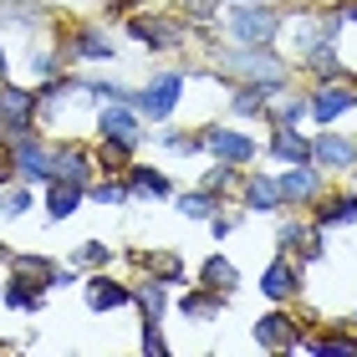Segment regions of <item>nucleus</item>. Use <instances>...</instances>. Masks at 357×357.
Masks as SVG:
<instances>
[{
  "label": "nucleus",
  "mask_w": 357,
  "mask_h": 357,
  "mask_svg": "<svg viewBox=\"0 0 357 357\" xmlns=\"http://www.w3.org/2000/svg\"><path fill=\"white\" fill-rule=\"evenodd\" d=\"M225 82H286V61L271 46H240V52H220Z\"/></svg>",
  "instance_id": "1"
},
{
  "label": "nucleus",
  "mask_w": 357,
  "mask_h": 357,
  "mask_svg": "<svg viewBox=\"0 0 357 357\" xmlns=\"http://www.w3.org/2000/svg\"><path fill=\"white\" fill-rule=\"evenodd\" d=\"M225 31H230L240 46H271L275 31H281V10L266 6V0H240V6H230V15H225Z\"/></svg>",
  "instance_id": "2"
},
{
  "label": "nucleus",
  "mask_w": 357,
  "mask_h": 357,
  "mask_svg": "<svg viewBox=\"0 0 357 357\" xmlns=\"http://www.w3.org/2000/svg\"><path fill=\"white\" fill-rule=\"evenodd\" d=\"M178 92H184V77L178 72H158L149 87L133 92V107L143 112V118H169V112L178 107Z\"/></svg>",
  "instance_id": "3"
},
{
  "label": "nucleus",
  "mask_w": 357,
  "mask_h": 357,
  "mask_svg": "<svg viewBox=\"0 0 357 357\" xmlns=\"http://www.w3.org/2000/svg\"><path fill=\"white\" fill-rule=\"evenodd\" d=\"M6 149H10V164H15V174H21V178H36V184L52 178V149L36 143V133H15Z\"/></svg>",
  "instance_id": "4"
},
{
  "label": "nucleus",
  "mask_w": 357,
  "mask_h": 357,
  "mask_svg": "<svg viewBox=\"0 0 357 357\" xmlns=\"http://www.w3.org/2000/svg\"><path fill=\"white\" fill-rule=\"evenodd\" d=\"M31 123H36V92L0 82V128L15 138V133H31Z\"/></svg>",
  "instance_id": "5"
},
{
  "label": "nucleus",
  "mask_w": 357,
  "mask_h": 357,
  "mask_svg": "<svg viewBox=\"0 0 357 357\" xmlns=\"http://www.w3.org/2000/svg\"><path fill=\"white\" fill-rule=\"evenodd\" d=\"M97 138H118V143H143V123H138V107L133 102H107L97 112Z\"/></svg>",
  "instance_id": "6"
},
{
  "label": "nucleus",
  "mask_w": 357,
  "mask_h": 357,
  "mask_svg": "<svg viewBox=\"0 0 357 357\" xmlns=\"http://www.w3.org/2000/svg\"><path fill=\"white\" fill-rule=\"evenodd\" d=\"M199 138H204V149L215 153L220 164H250V158H255V143H250L245 133H235V128H220V123H209Z\"/></svg>",
  "instance_id": "7"
},
{
  "label": "nucleus",
  "mask_w": 357,
  "mask_h": 357,
  "mask_svg": "<svg viewBox=\"0 0 357 357\" xmlns=\"http://www.w3.org/2000/svg\"><path fill=\"white\" fill-rule=\"evenodd\" d=\"M128 31H133L143 46H153V52H174V46H184V26L169 21V15H133Z\"/></svg>",
  "instance_id": "8"
},
{
  "label": "nucleus",
  "mask_w": 357,
  "mask_h": 357,
  "mask_svg": "<svg viewBox=\"0 0 357 357\" xmlns=\"http://www.w3.org/2000/svg\"><path fill=\"white\" fill-rule=\"evenodd\" d=\"M275 184H281V199L286 204H317L321 199V174L312 164H291Z\"/></svg>",
  "instance_id": "9"
},
{
  "label": "nucleus",
  "mask_w": 357,
  "mask_h": 357,
  "mask_svg": "<svg viewBox=\"0 0 357 357\" xmlns=\"http://www.w3.org/2000/svg\"><path fill=\"white\" fill-rule=\"evenodd\" d=\"M312 164H321V169H352L357 164V138H347V133H321V138H312Z\"/></svg>",
  "instance_id": "10"
},
{
  "label": "nucleus",
  "mask_w": 357,
  "mask_h": 357,
  "mask_svg": "<svg viewBox=\"0 0 357 357\" xmlns=\"http://www.w3.org/2000/svg\"><path fill=\"white\" fill-rule=\"evenodd\" d=\"M352 107H357V87L337 82V77H332V82H321V92L312 97V118H317V123H337V118L352 112Z\"/></svg>",
  "instance_id": "11"
},
{
  "label": "nucleus",
  "mask_w": 357,
  "mask_h": 357,
  "mask_svg": "<svg viewBox=\"0 0 357 357\" xmlns=\"http://www.w3.org/2000/svg\"><path fill=\"white\" fill-rule=\"evenodd\" d=\"M255 342H261V347H286V352H296V347H301V327H296L286 312H271V317L255 321Z\"/></svg>",
  "instance_id": "12"
},
{
  "label": "nucleus",
  "mask_w": 357,
  "mask_h": 357,
  "mask_svg": "<svg viewBox=\"0 0 357 357\" xmlns=\"http://www.w3.org/2000/svg\"><path fill=\"white\" fill-rule=\"evenodd\" d=\"M52 178H67V184H92V158L77 143H61L52 149Z\"/></svg>",
  "instance_id": "13"
},
{
  "label": "nucleus",
  "mask_w": 357,
  "mask_h": 357,
  "mask_svg": "<svg viewBox=\"0 0 357 357\" xmlns=\"http://www.w3.org/2000/svg\"><path fill=\"white\" fill-rule=\"evenodd\" d=\"M261 291H266L271 301H291V296L301 291V271L291 266L286 255H275V261L266 266V275H261Z\"/></svg>",
  "instance_id": "14"
},
{
  "label": "nucleus",
  "mask_w": 357,
  "mask_h": 357,
  "mask_svg": "<svg viewBox=\"0 0 357 357\" xmlns=\"http://www.w3.org/2000/svg\"><path fill=\"white\" fill-rule=\"evenodd\" d=\"M82 296H87V306H92V312H118V306H128V301H133V291H128V286H118L112 275H92V281L82 286Z\"/></svg>",
  "instance_id": "15"
},
{
  "label": "nucleus",
  "mask_w": 357,
  "mask_h": 357,
  "mask_svg": "<svg viewBox=\"0 0 357 357\" xmlns=\"http://www.w3.org/2000/svg\"><path fill=\"white\" fill-rule=\"evenodd\" d=\"M271 158H281V164H312V138H301V128H281L275 123Z\"/></svg>",
  "instance_id": "16"
},
{
  "label": "nucleus",
  "mask_w": 357,
  "mask_h": 357,
  "mask_svg": "<svg viewBox=\"0 0 357 357\" xmlns=\"http://www.w3.org/2000/svg\"><path fill=\"white\" fill-rule=\"evenodd\" d=\"M87 199V184H67V178H46V215L52 220H67L77 215V204Z\"/></svg>",
  "instance_id": "17"
},
{
  "label": "nucleus",
  "mask_w": 357,
  "mask_h": 357,
  "mask_svg": "<svg viewBox=\"0 0 357 357\" xmlns=\"http://www.w3.org/2000/svg\"><path fill=\"white\" fill-rule=\"evenodd\" d=\"M41 291H46L41 281L10 271V281H6V306H10V312H36V306H41Z\"/></svg>",
  "instance_id": "18"
},
{
  "label": "nucleus",
  "mask_w": 357,
  "mask_h": 357,
  "mask_svg": "<svg viewBox=\"0 0 357 357\" xmlns=\"http://www.w3.org/2000/svg\"><path fill=\"white\" fill-rule=\"evenodd\" d=\"M286 199H281V184H275V178H245V209L250 215H271V209H281Z\"/></svg>",
  "instance_id": "19"
},
{
  "label": "nucleus",
  "mask_w": 357,
  "mask_h": 357,
  "mask_svg": "<svg viewBox=\"0 0 357 357\" xmlns=\"http://www.w3.org/2000/svg\"><path fill=\"white\" fill-rule=\"evenodd\" d=\"M133 301L143 306V321H164V312H169V281H158V275H149V281H138Z\"/></svg>",
  "instance_id": "20"
},
{
  "label": "nucleus",
  "mask_w": 357,
  "mask_h": 357,
  "mask_svg": "<svg viewBox=\"0 0 357 357\" xmlns=\"http://www.w3.org/2000/svg\"><path fill=\"white\" fill-rule=\"evenodd\" d=\"M133 261L143 271H153L158 281H184V261H178L174 250H133Z\"/></svg>",
  "instance_id": "21"
},
{
  "label": "nucleus",
  "mask_w": 357,
  "mask_h": 357,
  "mask_svg": "<svg viewBox=\"0 0 357 357\" xmlns=\"http://www.w3.org/2000/svg\"><path fill=\"white\" fill-rule=\"evenodd\" d=\"M275 92H286V82H240V92H235V112H261Z\"/></svg>",
  "instance_id": "22"
},
{
  "label": "nucleus",
  "mask_w": 357,
  "mask_h": 357,
  "mask_svg": "<svg viewBox=\"0 0 357 357\" xmlns=\"http://www.w3.org/2000/svg\"><path fill=\"white\" fill-rule=\"evenodd\" d=\"M199 286H209V291H225V296H230V291L240 286V275H235V266L225 261V255H209V261H204V271H199Z\"/></svg>",
  "instance_id": "23"
},
{
  "label": "nucleus",
  "mask_w": 357,
  "mask_h": 357,
  "mask_svg": "<svg viewBox=\"0 0 357 357\" xmlns=\"http://www.w3.org/2000/svg\"><path fill=\"white\" fill-rule=\"evenodd\" d=\"M128 189L133 194H149V199H169L174 194V184L158 169H128Z\"/></svg>",
  "instance_id": "24"
},
{
  "label": "nucleus",
  "mask_w": 357,
  "mask_h": 357,
  "mask_svg": "<svg viewBox=\"0 0 357 357\" xmlns=\"http://www.w3.org/2000/svg\"><path fill=\"white\" fill-rule=\"evenodd\" d=\"M357 220V194H332L317 204V225H347Z\"/></svg>",
  "instance_id": "25"
},
{
  "label": "nucleus",
  "mask_w": 357,
  "mask_h": 357,
  "mask_svg": "<svg viewBox=\"0 0 357 357\" xmlns=\"http://www.w3.org/2000/svg\"><path fill=\"white\" fill-rule=\"evenodd\" d=\"M220 301H225V291H189V296H178V312L194 317V321H204V317H215L220 312Z\"/></svg>",
  "instance_id": "26"
},
{
  "label": "nucleus",
  "mask_w": 357,
  "mask_h": 357,
  "mask_svg": "<svg viewBox=\"0 0 357 357\" xmlns=\"http://www.w3.org/2000/svg\"><path fill=\"white\" fill-rule=\"evenodd\" d=\"M178 209H184L189 220H209V215L220 209V199H215L209 189H189V194H178Z\"/></svg>",
  "instance_id": "27"
},
{
  "label": "nucleus",
  "mask_w": 357,
  "mask_h": 357,
  "mask_svg": "<svg viewBox=\"0 0 357 357\" xmlns=\"http://www.w3.org/2000/svg\"><path fill=\"white\" fill-rule=\"evenodd\" d=\"M87 199H97V204H123V199H133V189H128V178H102V184H87Z\"/></svg>",
  "instance_id": "28"
},
{
  "label": "nucleus",
  "mask_w": 357,
  "mask_h": 357,
  "mask_svg": "<svg viewBox=\"0 0 357 357\" xmlns=\"http://www.w3.org/2000/svg\"><path fill=\"white\" fill-rule=\"evenodd\" d=\"M77 56H112V41L102 36V31L82 26V31H77Z\"/></svg>",
  "instance_id": "29"
},
{
  "label": "nucleus",
  "mask_w": 357,
  "mask_h": 357,
  "mask_svg": "<svg viewBox=\"0 0 357 357\" xmlns=\"http://www.w3.org/2000/svg\"><path fill=\"white\" fill-rule=\"evenodd\" d=\"M128 153H133V143H118V138H102V153H97V164L102 169H128Z\"/></svg>",
  "instance_id": "30"
},
{
  "label": "nucleus",
  "mask_w": 357,
  "mask_h": 357,
  "mask_svg": "<svg viewBox=\"0 0 357 357\" xmlns=\"http://www.w3.org/2000/svg\"><path fill=\"white\" fill-rule=\"evenodd\" d=\"M26 209H31V189L26 184H15V189L0 194V220H15V215H26Z\"/></svg>",
  "instance_id": "31"
},
{
  "label": "nucleus",
  "mask_w": 357,
  "mask_h": 357,
  "mask_svg": "<svg viewBox=\"0 0 357 357\" xmlns=\"http://www.w3.org/2000/svg\"><path fill=\"white\" fill-rule=\"evenodd\" d=\"M301 118H312V97H291V102H281V112H275L281 128H301Z\"/></svg>",
  "instance_id": "32"
},
{
  "label": "nucleus",
  "mask_w": 357,
  "mask_h": 357,
  "mask_svg": "<svg viewBox=\"0 0 357 357\" xmlns=\"http://www.w3.org/2000/svg\"><path fill=\"white\" fill-rule=\"evenodd\" d=\"M143 352H153V357H164V352H169L164 332H158V321H143Z\"/></svg>",
  "instance_id": "33"
},
{
  "label": "nucleus",
  "mask_w": 357,
  "mask_h": 357,
  "mask_svg": "<svg viewBox=\"0 0 357 357\" xmlns=\"http://www.w3.org/2000/svg\"><path fill=\"white\" fill-rule=\"evenodd\" d=\"M77 261H82V266H107V245H102V240H87V245L77 250Z\"/></svg>",
  "instance_id": "34"
},
{
  "label": "nucleus",
  "mask_w": 357,
  "mask_h": 357,
  "mask_svg": "<svg viewBox=\"0 0 357 357\" xmlns=\"http://www.w3.org/2000/svg\"><path fill=\"white\" fill-rule=\"evenodd\" d=\"M306 235H312V230H301V225H281V235H275V240H281L286 250H301V240H306Z\"/></svg>",
  "instance_id": "35"
},
{
  "label": "nucleus",
  "mask_w": 357,
  "mask_h": 357,
  "mask_svg": "<svg viewBox=\"0 0 357 357\" xmlns=\"http://www.w3.org/2000/svg\"><path fill=\"white\" fill-rule=\"evenodd\" d=\"M184 10H189V15H199V21H204V15H215V10H220V0H184Z\"/></svg>",
  "instance_id": "36"
},
{
  "label": "nucleus",
  "mask_w": 357,
  "mask_h": 357,
  "mask_svg": "<svg viewBox=\"0 0 357 357\" xmlns=\"http://www.w3.org/2000/svg\"><path fill=\"white\" fill-rule=\"evenodd\" d=\"M15 174V164H10V149H0V189H6V178Z\"/></svg>",
  "instance_id": "37"
},
{
  "label": "nucleus",
  "mask_w": 357,
  "mask_h": 357,
  "mask_svg": "<svg viewBox=\"0 0 357 357\" xmlns=\"http://www.w3.org/2000/svg\"><path fill=\"white\" fill-rule=\"evenodd\" d=\"M342 15H347V21H357V0H352V6H347V10H342Z\"/></svg>",
  "instance_id": "38"
},
{
  "label": "nucleus",
  "mask_w": 357,
  "mask_h": 357,
  "mask_svg": "<svg viewBox=\"0 0 357 357\" xmlns=\"http://www.w3.org/2000/svg\"><path fill=\"white\" fill-rule=\"evenodd\" d=\"M0 72H6V52H0Z\"/></svg>",
  "instance_id": "39"
},
{
  "label": "nucleus",
  "mask_w": 357,
  "mask_h": 357,
  "mask_svg": "<svg viewBox=\"0 0 357 357\" xmlns=\"http://www.w3.org/2000/svg\"><path fill=\"white\" fill-rule=\"evenodd\" d=\"M0 133H6V128H0Z\"/></svg>",
  "instance_id": "40"
},
{
  "label": "nucleus",
  "mask_w": 357,
  "mask_h": 357,
  "mask_svg": "<svg viewBox=\"0 0 357 357\" xmlns=\"http://www.w3.org/2000/svg\"><path fill=\"white\" fill-rule=\"evenodd\" d=\"M352 321H357V317H352Z\"/></svg>",
  "instance_id": "41"
}]
</instances>
